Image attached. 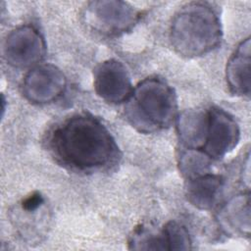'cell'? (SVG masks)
Wrapping results in <instances>:
<instances>
[{
  "mask_svg": "<svg viewBox=\"0 0 251 251\" xmlns=\"http://www.w3.org/2000/svg\"><path fill=\"white\" fill-rule=\"evenodd\" d=\"M52 141L55 151L65 162L79 168L104 165L114 150L108 131L97 121L85 116L64 124L56 130Z\"/></svg>",
  "mask_w": 251,
  "mask_h": 251,
  "instance_id": "obj_1",
  "label": "cell"
},
{
  "mask_svg": "<svg viewBox=\"0 0 251 251\" xmlns=\"http://www.w3.org/2000/svg\"><path fill=\"white\" fill-rule=\"evenodd\" d=\"M42 199L39 195H32V196H29L25 202H24V208L25 210H28V211H32L34 209H36L40 203H41Z\"/></svg>",
  "mask_w": 251,
  "mask_h": 251,
  "instance_id": "obj_2",
  "label": "cell"
}]
</instances>
